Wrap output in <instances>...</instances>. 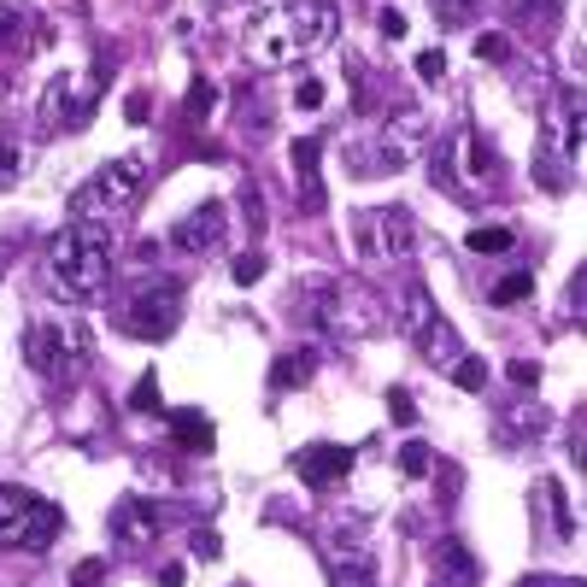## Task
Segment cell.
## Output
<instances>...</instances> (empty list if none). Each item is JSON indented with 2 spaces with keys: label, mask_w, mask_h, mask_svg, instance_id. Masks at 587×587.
<instances>
[{
  "label": "cell",
  "mask_w": 587,
  "mask_h": 587,
  "mask_svg": "<svg viewBox=\"0 0 587 587\" xmlns=\"http://www.w3.org/2000/svg\"><path fill=\"white\" fill-rule=\"evenodd\" d=\"M48 282L60 299H100L112 282V235L106 224H89V218H71L60 235L48 241Z\"/></svg>",
  "instance_id": "6da1fadb"
},
{
  "label": "cell",
  "mask_w": 587,
  "mask_h": 587,
  "mask_svg": "<svg viewBox=\"0 0 587 587\" xmlns=\"http://www.w3.org/2000/svg\"><path fill=\"white\" fill-rule=\"evenodd\" d=\"M60 523H65L60 506L0 482V552H48L60 540Z\"/></svg>",
  "instance_id": "7a4b0ae2"
},
{
  "label": "cell",
  "mask_w": 587,
  "mask_h": 587,
  "mask_svg": "<svg viewBox=\"0 0 587 587\" xmlns=\"http://www.w3.org/2000/svg\"><path fill=\"white\" fill-rule=\"evenodd\" d=\"M306 311L311 323L323 329V335H370V329H382V299L359 289V282H318V289H306Z\"/></svg>",
  "instance_id": "3957f363"
},
{
  "label": "cell",
  "mask_w": 587,
  "mask_h": 587,
  "mask_svg": "<svg viewBox=\"0 0 587 587\" xmlns=\"http://www.w3.org/2000/svg\"><path fill=\"white\" fill-rule=\"evenodd\" d=\"M399 318H406V335H411V347H418L423 365L452 370L458 359H464V341H458V329L447 318H441L435 294H429L423 282H411V289L399 294Z\"/></svg>",
  "instance_id": "277c9868"
},
{
  "label": "cell",
  "mask_w": 587,
  "mask_h": 587,
  "mask_svg": "<svg viewBox=\"0 0 587 587\" xmlns=\"http://www.w3.org/2000/svg\"><path fill=\"white\" fill-rule=\"evenodd\" d=\"M141 189H148V159H106L77 189L71 212H77V218H89V224H100L106 212H130L136 200H141Z\"/></svg>",
  "instance_id": "5b68a950"
},
{
  "label": "cell",
  "mask_w": 587,
  "mask_h": 587,
  "mask_svg": "<svg viewBox=\"0 0 587 587\" xmlns=\"http://www.w3.org/2000/svg\"><path fill=\"white\" fill-rule=\"evenodd\" d=\"M118 323L130 329L136 341H170L182 323V282H148V289H136L124 299Z\"/></svg>",
  "instance_id": "8992f818"
},
{
  "label": "cell",
  "mask_w": 587,
  "mask_h": 587,
  "mask_svg": "<svg viewBox=\"0 0 587 587\" xmlns=\"http://www.w3.org/2000/svg\"><path fill=\"white\" fill-rule=\"evenodd\" d=\"M423 148H429V112L423 106H399L388 118V130H382V141H377L382 159L370 165V177H388V170H399L406 159H418Z\"/></svg>",
  "instance_id": "52a82bcc"
},
{
  "label": "cell",
  "mask_w": 587,
  "mask_h": 587,
  "mask_svg": "<svg viewBox=\"0 0 587 587\" xmlns=\"http://www.w3.org/2000/svg\"><path fill=\"white\" fill-rule=\"evenodd\" d=\"M24 353H30V365L41 377L60 382L71 359H82L89 353V329H53V323H30V335H24Z\"/></svg>",
  "instance_id": "ba28073f"
},
{
  "label": "cell",
  "mask_w": 587,
  "mask_h": 587,
  "mask_svg": "<svg viewBox=\"0 0 587 587\" xmlns=\"http://www.w3.org/2000/svg\"><path fill=\"white\" fill-rule=\"evenodd\" d=\"M282 24H289V36H294V48L299 53H318L335 41L341 30V12H335V0H282Z\"/></svg>",
  "instance_id": "9c48e42d"
},
{
  "label": "cell",
  "mask_w": 587,
  "mask_h": 587,
  "mask_svg": "<svg viewBox=\"0 0 587 587\" xmlns=\"http://www.w3.org/2000/svg\"><path fill=\"white\" fill-rule=\"evenodd\" d=\"M224 229H229V206H224V200H200L189 218L170 224V247L189 253V259H200V253L224 247Z\"/></svg>",
  "instance_id": "30bf717a"
},
{
  "label": "cell",
  "mask_w": 587,
  "mask_h": 587,
  "mask_svg": "<svg viewBox=\"0 0 587 587\" xmlns=\"http://www.w3.org/2000/svg\"><path fill=\"white\" fill-rule=\"evenodd\" d=\"M294 476L306 488H341L353 476V447H335V441H318V447L294 452Z\"/></svg>",
  "instance_id": "8fae6325"
},
{
  "label": "cell",
  "mask_w": 587,
  "mask_h": 587,
  "mask_svg": "<svg viewBox=\"0 0 587 587\" xmlns=\"http://www.w3.org/2000/svg\"><path fill=\"white\" fill-rule=\"evenodd\" d=\"M159 528H165V518L148 506V499H118V511H112V540H118V547H130V552L153 547V540H159Z\"/></svg>",
  "instance_id": "7c38bea8"
},
{
  "label": "cell",
  "mask_w": 587,
  "mask_h": 587,
  "mask_svg": "<svg viewBox=\"0 0 587 587\" xmlns=\"http://www.w3.org/2000/svg\"><path fill=\"white\" fill-rule=\"evenodd\" d=\"M429 587H482V564L447 535L435 540V558H429Z\"/></svg>",
  "instance_id": "4fadbf2b"
},
{
  "label": "cell",
  "mask_w": 587,
  "mask_h": 587,
  "mask_svg": "<svg viewBox=\"0 0 587 587\" xmlns=\"http://www.w3.org/2000/svg\"><path fill=\"white\" fill-rule=\"evenodd\" d=\"M294 177H299V212H323V148L318 136H294Z\"/></svg>",
  "instance_id": "5bb4252c"
},
{
  "label": "cell",
  "mask_w": 587,
  "mask_h": 587,
  "mask_svg": "<svg viewBox=\"0 0 587 587\" xmlns=\"http://www.w3.org/2000/svg\"><path fill=\"white\" fill-rule=\"evenodd\" d=\"M377 247H382V259H411L418 224H411L406 206H377Z\"/></svg>",
  "instance_id": "9a60e30c"
},
{
  "label": "cell",
  "mask_w": 587,
  "mask_h": 587,
  "mask_svg": "<svg viewBox=\"0 0 587 587\" xmlns=\"http://www.w3.org/2000/svg\"><path fill=\"white\" fill-rule=\"evenodd\" d=\"M311 370H318V353H289V359L270 365V388H277V394H294L299 382L311 377Z\"/></svg>",
  "instance_id": "2e32d148"
},
{
  "label": "cell",
  "mask_w": 587,
  "mask_h": 587,
  "mask_svg": "<svg viewBox=\"0 0 587 587\" xmlns=\"http://www.w3.org/2000/svg\"><path fill=\"white\" fill-rule=\"evenodd\" d=\"M170 429H177V441L189 452H212V418H200V411H177Z\"/></svg>",
  "instance_id": "e0dca14e"
},
{
  "label": "cell",
  "mask_w": 587,
  "mask_h": 587,
  "mask_svg": "<svg viewBox=\"0 0 587 587\" xmlns=\"http://www.w3.org/2000/svg\"><path fill=\"white\" fill-rule=\"evenodd\" d=\"M564 159H570V153L564 148H552V141H547V148H540V159H535V182H540V189H570V170H564Z\"/></svg>",
  "instance_id": "ac0fdd59"
},
{
  "label": "cell",
  "mask_w": 587,
  "mask_h": 587,
  "mask_svg": "<svg viewBox=\"0 0 587 587\" xmlns=\"http://www.w3.org/2000/svg\"><path fill=\"white\" fill-rule=\"evenodd\" d=\"M464 247H470V253H482V259H494V253H511L518 241H511V229H506V224H476Z\"/></svg>",
  "instance_id": "d6986e66"
},
{
  "label": "cell",
  "mask_w": 587,
  "mask_h": 587,
  "mask_svg": "<svg viewBox=\"0 0 587 587\" xmlns=\"http://www.w3.org/2000/svg\"><path fill=\"white\" fill-rule=\"evenodd\" d=\"M452 382L464 394H476V388H488V359H476V353H464V359L452 365Z\"/></svg>",
  "instance_id": "ffe728a7"
},
{
  "label": "cell",
  "mask_w": 587,
  "mask_h": 587,
  "mask_svg": "<svg viewBox=\"0 0 587 587\" xmlns=\"http://www.w3.org/2000/svg\"><path fill=\"white\" fill-rule=\"evenodd\" d=\"M458 148H429V177H435V189H458Z\"/></svg>",
  "instance_id": "44dd1931"
},
{
  "label": "cell",
  "mask_w": 587,
  "mask_h": 587,
  "mask_svg": "<svg viewBox=\"0 0 587 587\" xmlns=\"http://www.w3.org/2000/svg\"><path fill=\"white\" fill-rule=\"evenodd\" d=\"M528 294H535V277H528V270H518V277H506V282H494V306H523Z\"/></svg>",
  "instance_id": "7402d4cb"
},
{
  "label": "cell",
  "mask_w": 587,
  "mask_h": 587,
  "mask_svg": "<svg viewBox=\"0 0 587 587\" xmlns=\"http://www.w3.org/2000/svg\"><path fill=\"white\" fill-rule=\"evenodd\" d=\"M18 177H24V148L12 136H0V189H12Z\"/></svg>",
  "instance_id": "603a6c76"
},
{
  "label": "cell",
  "mask_w": 587,
  "mask_h": 587,
  "mask_svg": "<svg viewBox=\"0 0 587 587\" xmlns=\"http://www.w3.org/2000/svg\"><path fill=\"white\" fill-rule=\"evenodd\" d=\"M335 587H377L370 558H341V564H335Z\"/></svg>",
  "instance_id": "cb8c5ba5"
},
{
  "label": "cell",
  "mask_w": 587,
  "mask_h": 587,
  "mask_svg": "<svg viewBox=\"0 0 587 587\" xmlns=\"http://www.w3.org/2000/svg\"><path fill=\"white\" fill-rule=\"evenodd\" d=\"M464 165H470V170H476V177H494V165H499V159H494V141H488V136H476V130H470V159H464Z\"/></svg>",
  "instance_id": "d4e9b609"
},
{
  "label": "cell",
  "mask_w": 587,
  "mask_h": 587,
  "mask_svg": "<svg viewBox=\"0 0 587 587\" xmlns=\"http://www.w3.org/2000/svg\"><path fill=\"white\" fill-rule=\"evenodd\" d=\"M429 464H435V458H429L423 441H406V447H399V470H406V476H429Z\"/></svg>",
  "instance_id": "484cf974"
},
{
  "label": "cell",
  "mask_w": 587,
  "mask_h": 587,
  "mask_svg": "<svg viewBox=\"0 0 587 587\" xmlns=\"http://www.w3.org/2000/svg\"><path fill=\"white\" fill-rule=\"evenodd\" d=\"M212 106H218V89H212V82L200 77L194 89H189V118H194V124H200V118H212Z\"/></svg>",
  "instance_id": "4316f807"
},
{
  "label": "cell",
  "mask_w": 587,
  "mask_h": 587,
  "mask_svg": "<svg viewBox=\"0 0 587 587\" xmlns=\"http://www.w3.org/2000/svg\"><path fill=\"white\" fill-rule=\"evenodd\" d=\"M294 106H299V112H318V106H323V82H318V77H299V82H294Z\"/></svg>",
  "instance_id": "83f0119b"
},
{
  "label": "cell",
  "mask_w": 587,
  "mask_h": 587,
  "mask_svg": "<svg viewBox=\"0 0 587 587\" xmlns=\"http://www.w3.org/2000/svg\"><path fill=\"white\" fill-rule=\"evenodd\" d=\"M418 77H423V82H441V77H447V53H441V48L418 53Z\"/></svg>",
  "instance_id": "f1b7e54d"
},
{
  "label": "cell",
  "mask_w": 587,
  "mask_h": 587,
  "mask_svg": "<svg viewBox=\"0 0 587 587\" xmlns=\"http://www.w3.org/2000/svg\"><path fill=\"white\" fill-rule=\"evenodd\" d=\"M259 277H265V253H241V259H235V282L247 289V282H259Z\"/></svg>",
  "instance_id": "f546056e"
},
{
  "label": "cell",
  "mask_w": 587,
  "mask_h": 587,
  "mask_svg": "<svg viewBox=\"0 0 587 587\" xmlns=\"http://www.w3.org/2000/svg\"><path fill=\"white\" fill-rule=\"evenodd\" d=\"M18 30H24V12H18V7H0V48H12V41H18Z\"/></svg>",
  "instance_id": "4dcf8cb0"
},
{
  "label": "cell",
  "mask_w": 587,
  "mask_h": 587,
  "mask_svg": "<svg viewBox=\"0 0 587 587\" xmlns=\"http://www.w3.org/2000/svg\"><path fill=\"white\" fill-rule=\"evenodd\" d=\"M429 7H435V18H441V24H452V18H464V12L476 7V0H429Z\"/></svg>",
  "instance_id": "1f68e13d"
},
{
  "label": "cell",
  "mask_w": 587,
  "mask_h": 587,
  "mask_svg": "<svg viewBox=\"0 0 587 587\" xmlns=\"http://www.w3.org/2000/svg\"><path fill=\"white\" fill-rule=\"evenodd\" d=\"M388 411H394V423H411V418H418V406H411V394H406V388H394V394H388Z\"/></svg>",
  "instance_id": "d6a6232c"
},
{
  "label": "cell",
  "mask_w": 587,
  "mask_h": 587,
  "mask_svg": "<svg viewBox=\"0 0 587 587\" xmlns=\"http://www.w3.org/2000/svg\"><path fill=\"white\" fill-rule=\"evenodd\" d=\"M100 576H106V564H100V558H89V564H77L71 587H100Z\"/></svg>",
  "instance_id": "836d02e7"
},
{
  "label": "cell",
  "mask_w": 587,
  "mask_h": 587,
  "mask_svg": "<svg viewBox=\"0 0 587 587\" xmlns=\"http://www.w3.org/2000/svg\"><path fill=\"white\" fill-rule=\"evenodd\" d=\"M136 411H159V382H153V377H141V388H136Z\"/></svg>",
  "instance_id": "e575fe53"
},
{
  "label": "cell",
  "mask_w": 587,
  "mask_h": 587,
  "mask_svg": "<svg viewBox=\"0 0 587 587\" xmlns=\"http://www.w3.org/2000/svg\"><path fill=\"white\" fill-rule=\"evenodd\" d=\"M476 53H482V60H499V53H506V36H482Z\"/></svg>",
  "instance_id": "d590c367"
},
{
  "label": "cell",
  "mask_w": 587,
  "mask_h": 587,
  "mask_svg": "<svg viewBox=\"0 0 587 587\" xmlns=\"http://www.w3.org/2000/svg\"><path fill=\"white\" fill-rule=\"evenodd\" d=\"M382 36L399 41V36H406V18H399V12H382Z\"/></svg>",
  "instance_id": "8d00e7d4"
},
{
  "label": "cell",
  "mask_w": 587,
  "mask_h": 587,
  "mask_svg": "<svg viewBox=\"0 0 587 587\" xmlns=\"http://www.w3.org/2000/svg\"><path fill=\"white\" fill-rule=\"evenodd\" d=\"M564 311H570V318H582V277H570V294H564Z\"/></svg>",
  "instance_id": "74e56055"
},
{
  "label": "cell",
  "mask_w": 587,
  "mask_h": 587,
  "mask_svg": "<svg viewBox=\"0 0 587 587\" xmlns=\"http://www.w3.org/2000/svg\"><path fill=\"white\" fill-rule=\"evenodd\" d=\"M124 118H130V124H148V118H153V112H148V100H141V94H136V100H130V106H124Z\"/></svg>",
  "instance_id": "f35d334b"
},
{
  "label": "cell",
  "mask_w": 587,
  "mask_h": 587,
  "mask_svg": "<svg viewBox=\"0 0 587 587\" xmlns=\"http://www.w3.org/2000/svg\"><path fill=\"white\" fill-rule=\"evenodd\" d=\"M511 377H518V382H523V388H535V382H540V370H535V365H528V359H523V365H511Z\"/></svg>",
  "instance_id": "ab89813d"
},
{
  "label": "cell",
  "mask_w": 587,
  "mask_h": 587,
  "mask_svg": "<svg viewBox=\"0 0 587 587\" xmlns=\"http://www.w3.org/2000/svg\"><path fill=\"white\" fill-rule=\"evenodd\" d=\"M241 200H247V224H253V229H265V212H259V194H253V189H247V194H241Z\"/></svg>",
  "instance_id": "60d3db41"
},
{
  "label": "cell",
  "mask_w": 587,
  "mask_h": 587,
  "mask_svg": "<svg viewBox=\"0 0 587 587\" xmlns=\"http://www.w3.org/2000/svg\"><path fill=\"white\" fill-rule=\"evenodd\" d=\"M189 576H182V564H170V570H159V587H182Z\"/></svg>",
  "instance_id": "b9f144b4"
},
{
  "label": "cell",
  "mask_w": 587,
  "mask_h": 587,
  "mask_svg": "<svg viewBox=\"0 0 587 587\" xmlns=\"http://www.w3.org/2000/svg\"><path fill=\"white\" fill-rule=\"evenodd\" d=\"M528 587H570V582H552V576H528Z\"/></svg>",
  "instance_id": "7bdbcfd3"
},
{
  "label": "cell",
  "mask_w": 587,
  "mask_h": 587,
  "mask_svg": "<svg viewBox=\"0 0 587 587\" xmlns=\"http://www.w3.org/2000/svg\"><path fill=\"white\" fill-rule=\"evenodd\" d=\"M224 7H235V0H224Z\"/></svg>",
  "instance_id": "ee69618b"
}]
</instances>
